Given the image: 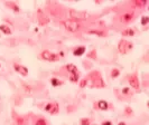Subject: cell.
I'll return each mask as SVG.
<instances>
[{"instance_id":"obj_1","label":"cell","mask_w":149,"mask_h":125,"mask_svg":"<svg viewBox=\"0 0 149 125\" xmlns=\"http://www.w3.org/2000/svg\"><path fill=\"white\" fill-rule=\"evenodd\" d=\"M60 23L64 27V29L68 32H73V34H79L81 31H86L88 30V23L85 25L83 21H76L72 19H64L61 20Z\"/></svg>"},{"instance_id":"obj_2","label":"cell","mask_w":149,"mask_h":125,"mask_svg":"<svg viewBox=\"0 0 149 125\" xmlns=\"http://www.w3.org/2000/svg\"><path fill=\"white\" fill-rule=\"evenodd\" d=\"M86 79H88V86L90 88H104L107 86V84L102 78V75L97 69L91 70L86 76Z\"/></svg>"},{"instance_id":"obj_3","label":"cell","mask_w":149,"mask_h":125,"mask_svg":"<svg viewBox=\"0 0 149 125\" xmlns=\"http://www.w3.org/2000/svg\"><path fill=\"white\" fill-rule=\"evenodd\" d=\"M136 19V12L134 10L126 11L123 14H120L114 18V22H117L119 26H127Z\"/></svg>"},{"instance_id":"obj_4","label":"cell","mask_w":149,"mask_h":125,"mask_svg":"<svg viewBox=\"0 0 149 125\" xmlns=\"http://www.w3.org/2000/svg\"><path fill=\"white\" fill-rule=\"evenodd\" d=\"M11 118H13V125H30V118L27 115L18 114L16 110H11Z\"/></svg>"},{"instance_id":"obj_5","label":"cell","mask_w":149,"mask_h":125,"mask_svg":"<svg viewBox=\"0 0 149 125\" xmlns=\"http://www.w3.org/2000/svg\"><path fill=\"white\" fill-rule=\"evenodd\" d=\"M134 49V44L131 41H129L127 39H120L118 43V52L121 55H128L130 52H132Z\"/></svg>"},{"instance_id":"obj_6","label":"cell","mask_w":149,"mask_h":125,"mask_svg":"<svg viewBox=\"0 0 149 125\" xmlns=\"http://www.w3.org/2000/svg\"><path fill=\"white\" fill-rule=\"evenodd\" d=\"M39 58L45 60V61H49V63H55V61H60L61 60V58L57 55V52H51L48 49L42 50L40 54H39Z\"/></svg>"},{"instance_id":"obj_7","label":"cell","mask_w":149,"mask_h":125,"mask_svg":"<svg viewBox=\"0 0 149 125\" xmlns=\"http://www.w3.org/2000/svg\"><path fill=\"white\" fill-rule=\"evenodd\" d=\"M61 74L66 76L67 78H68V77H71L73 75L80 74V70H79V68L75 66L74 64H67V65H65V66H63L61 68Z\"/></svg>"},{"instance_id":"obj_8","label":"cell","mask_w":149,"mask_h":125,"mask_svg":"<svg viewBox=\"0 0 149 125\" xmlns=\"http://www.w3.org/2000/svg\"><path fill=\"white\" fill-rule=\"evenodd\" d=\"M128 84H129L130 88H134V92H137V93H139L141 90L140 89V81H139L137 73H134L128 76Z\"/></svg>"},{"instance_id":"obj_9","label":"cell","mask_w":149,"mask_h":125,"mask_svg":"<svg viewBox=\"0 0 149 125\" xmlns=\"http://www.w3.org/2000/svg\"><path fill=\"white\" fill-rule=\"evenodd\" d=\"M37 21L39 26H46L51 22V18L45 14V11L42 8H38L37 9Z\"/></svg>"},{"instance_id":"obj_10","label":"cell","mask_w":149,"mask_h":125,"mask_svg":"<svg viewBox=\"0 0 149 125\" xmlns=\"http://www.w3.org/2000/svg\"><path fill=\"white\" fill-rule=\"evenodd\" d=\"M44 110L46 113L51 114V115H56L58 114L60 112V105L56 103V102H48L44 105Z\"/></svg>"},{"instance_id":"obj_11","label":"cell","mask_w":149,"mask_h":125,"mask_svg":"<svg viewBox=\"0 0 149 125\" xmlns=\"http://www.w3.org/2000/svg\"><path fill=\"white\" fill-rule=\"evenodd\" d=\"M30 125H51V123L42 115H33L30 118Z\"/></svg>"},{"instance_id":"obj_12","label":"cell","mask_w":149,"mask_h":125,"mask_svg":"<svg viewBox=\"0 0 149 125\" xmlns=\"http://www.w3.org/2000/svg\"><path fill=\"white\" fill-rule=\"evenodd\" d=\"M111 105L108 103L104 99H101V101H97V103L93 104V108L97 110H102V112H107V110H110Z\"/></svg>"},{"instance_id":"obj_13","label":"cell","mask_w":149,"mask_h":125,"mask_svg":"<svg viewBox=\"0 0 149 125\" xmlns=\"http://www.w3.org/2000/svg\"><path fill=\"white\" fill-rule=\"evenodd\" d=\"M13 68L15 69L16 73H18L19 75H22V77H27V76H28L29 70H28V68H27L26 66L20 65V64H18V63H14V64H13Z\"/></svg>"},{"instance_id":"obj_14","label":"cell","mask_w":149,"mask_h":125,"mask_svg":"<svg viewBox=\"0 0 149 125\" xmlns=\"http://www.w3.org/2000/svg\"><path fill=\"white\" fill-rule=\"evenodd\" d=\"M3 5L7 8H9V9H10L13 12H15V14H20V11H22L19 5H18L17 2H15V1H6V2H3Z\"/></svg>"},{"instance_id":"obj_15","label":"cell","mask_w":149,"mask_h":125,"mask_svg":"<svg viewBox=\"0 0 149 125\" xmlns=\"http://www.w3.org/2000/svg\"><path fill=\"white\" fill-rule=\"evenodd\" d=\"M85 32H86L88 35H93V36H97V37L108 36V32L103 29H88Z\"/></svg>"},{"instance_id":"obj_16","label":"cell","mask_w":149,"mask_h":125,"mask_svg":"<svg viewBox=\"0 0 149 125\" xmlns=\"http://www.w3.org/2000/svg\"><path fill=\"white\" fill-rule=\"evenodd\" d=\"M85 52H86V47L85 46H77V47H75L74 49H73L72 54L75 57H81V56H83L85 54Z\"/></svg>"},{"instance_id":"obj_17","label":"cell","mask_w":149,"mask_h":125,"mask_svg":"<svg viewBox=\"0 0 149 125\" xmlns=\"http://www.w3.org/2000/svg\"><path fill=\"white\" fill-rule=\"evenodd\" d=\"M0 31H1L3 35H6V36L13 35V30H11L10 26H9L8 23H1V25H0Z\"/></svg>"},{"instance_id":"obj_18","label":"cell","mask_w":149,"mask_h":125,"mask_svg":"<svg viewBox=\"0 0 149 125\" xmlns=\"http://www.w3.org/2000/svg\"><path fill=\"white\" fill-rule=\"evenodd\" d=\"M130 5L136 8H138V9H142L143 7H146L148 5V1L147 0H136V1L130 2Z\"/></svg>"},{"instance_id":"obj_19","label":"cell","mask_w":149,"mask_h":125,"mask_svg":"<svg viewBox=\"0 0 149 125\" xmlns=\"http://www.w3.org/2000/svg\"><path fill=\"white\" fill-rule=\"evenodd\" d=\"M136 34H137V31L134 28H126V29L121 30V36L122 37H134Z\"/></svg>"},{"instance_id":"obj_20","label":"cell","mask_w":149,"mask_h":125,"mask_svg":"<svg viewBox=\"0 0 149 125\" xmlns=\"http://www.w3.org/2000/svg\"><path fill=\"white\" fill-rule=\"evenodd\" d=\"M49 83L53 87H58V86H62L64 85V81H62L58 77H51L49 78Z\"/></svg>"},{"instance_id":"obj_21","label":"cell","mask_w":149,"mask_h":125,"mask_svg":"<svg viewBox=\"0 0 149 125\" xmlns=\"http://www.w3.org/2000/svg\"><path fill=\"white\" fill-rule=\"evenodd\" d=\"M134 94V92L130 87H123L121 89V95L125 97H132Z\"/></svg>"},{"instance_id":"obj_22","label":"cell","mask_w":149,"mask_h":125,"mask_svg":"<svg viewBox=\"0 0 149 125\" xmlns=\"http://www.w3.org/2000/svg\"><path fill=\"white\" fill-rule=\"evenodd\" d=\"M20 84H22V89H24V92H25V93H27V94H31V93H33L34 88H33V86H31V85L27 84V83H25V81H20Z\"/></svg>"},{"instance_id":"obj_23","label":"cell","mask_w":149,"mask_h":125,"mask_svg":"<svg viewBox=\"0 0 149 125\" xmlns=\"http://www.w3.org/2000/svg\"><path fill=\"white\" fill-rule=\"evenodd\" d=\"M86 57H88L89 59H92V60H97V49H91V50L86 54Z\"/></svg>"},{"instance_id":"obj_24","label":"cell","mask_w":149,"mask_h":125,"mask_svg":"<svg viewBox=\"0 0 149 125\" xmlns=\"http://www.w3.org/2000/svg\"><path fill=\"white\" fill-rule=\"evenodd\" d=\"M120 74H121V72H120L119 68H112L111 72H110V77H111L112 79H116V78L119 77Z\"/></svg>"},{"instance_id":"obj_25","label":"cell","mask_w":149,"mask_h":125,"mask_svg":"<svg viewBox=\"0 0 149 125\" xmlns=\"http://www.w3.org/2000/svg\"><path fill=\"white\" fill-rule=\"evenodd\" d=\"M123 115L126 117H131L134 115V110L130 107V106H126L125 110H123Z\"/></svg>"},{"instance_id":"obj_26","label":"cell","mask_w":149,"mask_h":125,"mask_svg":"<svg viewBox=\"0 0 149 125\" xmlns=\"http://www.w3.org/2000/svg\"><path fill=\"white\" fill-rule=\"evenodd\" d=\"M140 23H141L142 27H146L149 25V17L148 16H142L140 18Z\"/></svg>"},{"instance_id":"obj_27","label":"cell","mask_w":149,"mask_h":125,"mask_svg":"<svg viewBox=\"0 0 149 125\" xmlns=\"http://www.w3.org/2000/svg\"><path fill=\"white\" fill-rule=\"evenodd\" d=\"M79 86H80V88H85L88 86V79H86V77H84V78L79 81Z\"/></svg>"},{"instance_id":"obj_28","label":"cell","mask_w":149,"mask_h":125,"mask_svg":"<svg viewBox=\"0 0 149 125\" xmlns=\"http://www.w3.org/2000/svg\"><path fill=\"white\" fill-rule=\"evenodd\" d=\"M80 125H91V119L89 117H83L80 119Z\"/></svg>"},{"instance_id":"obj_29","label":"cell","mask_w":149,"mask_h":125,"mask_svg":"<svg viewBox=\"0 0 149 125\" xmlns=\"http://www.w3.org/2000/svg\"><path fill=\"white\" fill-rule=\"evenodd\" d=\"M82 64H83V67L85 69H91L92 68V63H90L89 60H83Z\"/></svg>"},{"instance_id":"obj_30","label":"cell","mask_w":149,"mask_h":125,"mask_svg":"<svg viewBox=\"0 0 149 125\" xmlns=\"http://www.w3.org/2000/svg\"><path fill=\"white\" fill-rule=\"evenodd\" d=\"M101 125H113V123H112L111 121L108 119V121H103V122L101 123Z\"/></svg>"},{"instance_id":"obj_31","label":"cell","mask_w":149,"mask_h":125,"mask_svg":"<svg viewBox=\"0 0 149 125\" xmlns=\"http://www.w3.org/2000/svg\"><path fill=\"white\" fill-rule=\"evenodd\" d=\"M67 112H68V113H70V112H73V110H75V107L74 106H72V105H71V106H67Z\"/></svg>"},{"instance_id":"obj_32","label":"cell","mask_w":149,"mask_h":125,"mask_svg":"<svg viewBox=\"0 0 149 125\" xmlns=\"http://www.w3.org/2000/svg\"><path fill=\"white\" fill-rule=\"evenodd\" d=\"M118 125H127V123H126V122H119Z\"/></svg>"},{"instance_id":"obj_33","label":"cell","mask_w":149,"mask_h":125,"mask_svg":"<svg viewBox=\"0 0 149 125\" xmlns=\"http://www.w3.org/2000/svg\"><path fill=\"white\" fill-rule=\"evenodd\" d=\"M91 125H97V124H91Z\"/></svg>"},{"instance_id":"obj_34","label":"cell","mask_w":149,"mask_h":125,"mask_svg":"<svg viewBox=\"0 0 149 125\" xmlns=\"http://www.w3.org/2000/svg\"><path fill=\"white\" fill-rule=\"evenodd\" d=\"M0 68H1V64H0Z\"/></svg>"},{"instance_id":"obj_35","label":"cell","mask_w":149,"mask_h":125,"mask_svg":"<svg viewBox=\"0 0 149 125\" xmlns=\"http://www.w3.org/2000/svg\"><path fill=\"white\" fill-rule=\"evenodd\" d=\"M63 125H65V124H63Z\"/></svg>"}]
</instances>
